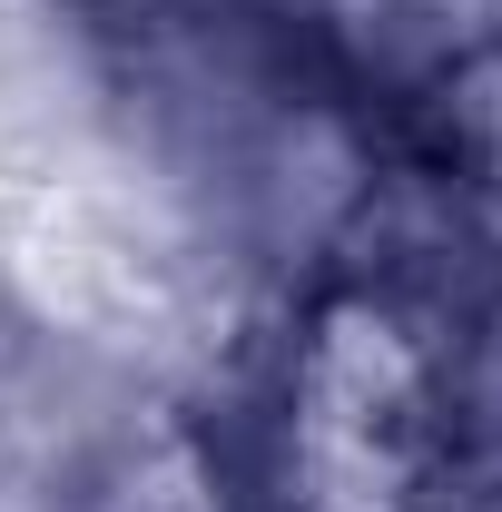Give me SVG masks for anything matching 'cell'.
I'll use <instances>...</instances> for the list:
<instances>
[{
	"instance_id": "6da1fadb",
	"label": "cell",
	"mask_w": 502,
	"mask_h": 512,
	"mask_svg": "<svg viewBox=\"0 0 502 512\" xmlns=\"http://www.w3.org/2000/svg\"><path fill=\"white\" fill-rule=\"evenodd\" d=\"M30 355H40V325H30V306H20V286H10V266H0V404L20 394V375H30Z\"/></svg>"
}]
</instances>
